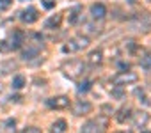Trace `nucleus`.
<instances>
[{
  "instance_id": "obj_25",
  "label": "nucleus",
  "mask_w": 151,
  "mask_h": 133,
  "mask_svg": "<svg viewBox=\"0 0 151 133\" xmlns=\"http://www.w3.org/2000/svg\"><path fill=\"white\" fill-rule=\"evenodd\" d=\"M9 51H11L9 41H0V53H9Z\"/></svg>"
},
{
  "instance_id": "obj_19",
  "label": "nucleus",
  "mask_w": 151,
  "mask_h": 133,
  "mask_svg": "<svg viewBox=\"0 0 151 133\" xmlns=\"http://www.w3.org/2000/svg\"><path fill=\"white\" fill-rule=\"evenodd\" d=\"M140 68H144V69H151V53H144L142 57H140Z\"/></svg>"
},
{
  "instance_id": "obj_2",
  "label": "nucleus",
  "mask_w": 151,
  "mask_h": 133,
  "mask_svg": "<svg viewBox=\"0 0 151 133\" xmlns=\"http://www.w3.org/2000/svg\"><path fill=\"white\" fill-rule=\"evenodd\" d=\"M43 48H45V46H43V36H41V34H32V41L27 43V48L22 51L23 60H32V59H36V57L41 53Z\"/></svg>"
},
{
  "instance_id": "obj_28",
  "label": "nucleus",
  "mask_w": 151,
  "mask_h": 133,
  "mask_svg": "<svg viewBox=\"0 0 151 133\" xmlns=\"http://www.w3.org/2000/svg\"><path fill=\"white\" fill-rule=\"evenodd\" d=\"M43 6H45V9H52V7H55V0H43Z\"/></svg>"
},
{
  "instance_id": "obj_22",
  "label": "nucleus",
  "mask_w": 151,
  "mask_h": 133,
  "mask_svg": "<svg viewBox=\"0 0 151 133\" xmlns=\"http://www.w3.org/2000/svg\"><path fill=\"white\" fill-rule=\"evenodd\" d=\"M123 48L128 50V51H135V50H137V43H135L133 39H126V41L123 43Z\"/></svg>"
},
{
  "instance_id": "obj_10",
  "label": "nucleus",
  "mask_w": 151,
  "mask_h": 133,
  "mask_svg": "<svg viewBox=\"0 0 151 133\" xmlns=\"http://www.w3.org/2000/svg\"><path fill=\"white\" fill-rule=\"evenodd\" d=\"M132 114H133L132 107H130V105H124V107H121V108L117 110V114H116V121L123 124V122H126V121L132 119Z\"/></svg>"
},
{
  "instance_id": "obj_3",
  "label": "nucleus",
  "mask_w": 151,
  "mask_h": 133,
  "mask_svg": "<svg viewBox=\"0 0 151 133\" xmlns=\"http://www.w3.org/2000/svg\"><path fill=\"white\" fill-rule=\"evenodd\" d=\"M109 128V117L107 115H98L91 121H87L82 126V133H105Z\"/></svg>"
},
{
  "instance_id": "obj_31",
  "label": "nucleus",
  "mask_w": 151,
  "mask_h": 133,
  "mask_svg": "<svg viewBox=\"0 0 151 133\" xmlns=\"http://www.w3.org/2000/svg\"><path fill=\"white\" fill-rule=\"evenodd\" d=\"M117 133H133V131H130V129H128V131H117Z\"/></svg>"
},
{
  "instance_id": "obj_21",
  "label": "nucleus",
  "mask_w": 151,
  "mask_h": 133,
  "mask_svg": "<svg viewBox=\"0 0 151 133\" xmlns=\"http://www.w3.org/2000/svg\"><path fill=\"white\" fill-rule=\"evenodd\" d=\"M14 68H16V62H14V60H7V62L2 64V68H0V69H2V75H7V73H11V69H14Z\"/></svg>"
},
{
  "instance_id": "obj_12",
  "label": "nucleus",
  "mask_w": 151,
  "mask_h": 133,
  "mask_svg": "<svg viewBox=\"0 0 151 133\" xmlns=\"http://www.w3.org/2000/svg\"><path fill=\"white\" fill-rule=\"evenodd\" d=\"M101 60H103V51H101L100 48L93 50V51L89 53V57H87V64H89V66H93V68L100 66V64H101Z\"/></svg>"
},
{
  "instance_id": "obj_14",
  "label": "nucleus",
  "mask_w": 151,
  "mask_h": 133,
  "mask_svg": "<svg viewBox=\"0 0 151 133\" xmlns=\"http://www.w3.org/2000/svg\"><path fill=\"white\" fill-rule=\"evenodd\" d=\"M82 6H75V7H71L69 9V25H77L78 23V20H80V16H82Z\"/></svg>"
},
{
  "instance_id": "obj_8",
  "label": "nucleus",
  "mask_w": 151,
  "mask_h": 133,
  "mask_svg": "<svg viewBox=\"0 0 151 133\" xmlns=\"http://www.w3.org/2000/svg\"><path fill=\"white\" fill-rule=\"evenodd\" d=\"M46 105L50 108H53V110H64V108H68L71 105V101H69L68 96H55V98L46 99Z\"/></svg>"
},
{
  "instance_id": "obj_4",
  "label": "nucleus",
  "mask_w": 151,
  "mask_h": 133,
  "mask_svg": "<svg viewBox=\"0 0 151 133\" xmlns=\"http://www.w3.org/2000/svg\"><path fill=\"white\" fill-rule=\"evenodd\" d=\"M89 46V37L87 36H77V37H73L68 41V44L62 46V51L66 53H73V51H80L84 48Z\"/></svg>"
},
{
  "instance_id": "obj_9",
  "label": "nucleus",
  "mask_w": 151,
  "mask_h": 133,
  "mask_svg": "<svg viewBox=\"0 0 151 133\" xmlns=\"http://www.w3.org/2000/svg\"><path fill=\"white\" fill-rule=\"evenodd\" d=\"M93 110V105L89 101H84V99H78L77 103L73 105V114L75 115H86Z\"/></svg>"
},
{
  "instance_id": "obj_30",
  "label": "nucleus",
  "mask_w": 151,
  "mask_h": 133,
  "mask_svg": "<svg viewBox=\"0 0 151 133\" xmlns=\"http://www.w3.org/2000/svg\"><path fill=\"white\" fill-rule=\"evenodd\" d=\"M22 99V96H11V101H14V103H18Z\"/></svg>"
},
{
  "instance_id": "obj_5",
  "label": "nucleus",
  "mask_w": 151,
  "mask_h": 133,
  "mask_svg": "<svg viewBox=\"0 0 151 133\" xmlns=\"http://www.w3.org/2000/svg\"><path fill=\"white\" fill-rule=\"evenodd\" d=\"M25 39H27V34L20 29H14L9 36V46L11 50H20L23 44H25Z\"/></svg>"
},
{
  "instance_id": "obj_26",
  "label": "nucleus",
  "mask_w": 151,
  "mask_h": 133,
  "mask_svg": "<svg viewBox=\"0 0 151 133\" xmlns=\"http://www.w3.org/2000/svg\"><path fill=\"white\" fill-rule=\"evenodd\" d=\"M11 4H13V0H0V11L7 9V7H9Z\"/></svg>"
},
{
  "instance_id": "obj_18",
  "label": "nucleus",
  "mask_w": 151,
  "mask_h": 133,
  "mask_svg": "<svg viewBox=\"0 0 151 133\" xmlns=\"http://www.w3.org/2000/svg\"><path fill=\"white\" fill-rule=\"evenodd\" d=\"M25 84H27V80H25V77L23 75H16L14 78H13V89L14 91H20V89H23L25 87Z\"/></svg>"
},
{
  "instance_id": "obj_15",
  "label": "nucleus",
  "mask_w": 151,
  "mask_h": 133,
  "mask_svg": "<svg viewBox=\"0 0 151 133\" xmlns=\"http://www.w3.org/2000/svg\"><path fill=\"white\" fill-rule=\"evenodd\" d=\"M132 117H133V122H135V126H137V128H144V126H146V122L149 121V115H147L146 112L132 114Z\"/></svg>"
},
{
  "instance_id": "obj_24",
  "label": "nucleus",
  "mask_w": 151,
  "mask_h": 133,
  "mask_svg": "<svg viewBox=\"0 0 151 133\" xmlns=\"http://www.w3.org/2000/svg\"><path fill=\"white\" fill-rule=\"evenodd\" d=\"M112 96L117 98V99H123V98H124V91H123V87L114 85V89H112Z\"/></svg>"
},
{
  "instance_id": "obj_32",
  "label": "nucleus",
  "mask_w": 151,
  "mask_h": 133,
  "mask_svg": "<svg viewBox=\"0 0 151 133\" xmlns=\"http://www.w3.org/2000/svg\"><path fill=\"white\" fill-rule=\"evenodd\" d=\"M140 133H151V131H147V129H142V131H140Z\"/></svg>"
},
{
  "instance_id": "obj_16",
  "label": "nucleus",
  "mask_w": 151,
  "mask_h": 133,
  "mask_svg": "<svg viewBox=\"0 0 151 133\" xmlns=\"http://www.w3.org/2000/svg\"><path fill=\"white\" fill-rule=\"evenodd\" d=\"M66 131H68V122L64 119H57L50 126V133H66Z\"/></svg>"
},
{
  "instance_id": "obj_23",
  "label": "nucleus",
  "mask_w": 151,
  "mask_h": 133,
  "mask_svg": "<svg viewBox=\"0 0 151 133\" xmlns=\"http://www.w3.org/2000/svg\"><path fill=\"white\" fill-rule=\"evenodd\" d=\"M135 96L139 98V101H142V105H149V101H147V98H146L144 89H135Z\"/></svg>"
},
{
  "instance_id": "obj_27",
  "label": "nucleus",
  "mask_w": 151,
  "mask_h": 133,
  "mask_svg": "<svg viewBox=\"0 0 151 133\" xmlns=\"http://www.w3.org/2000/svg\"><path fill=\"white\" fill-rule=\"evenodd\" d=\"M22 133H41V129H39V128H36V126H29V128H25Z\"/></svg>"
},
{
  "instance_id": "obj_1",
  "label": "nucleus",
  "mask_w": 151,
  "mask_h": 133,
  "mask_svg": "<svg viewBox=\"0 0 151 133\" xmlns=\"http://www.w3.org/2000/svg\"><path fill=\"white\" fill-rule=\"evenodd\" d=\"M62 73L69 78V80H78L84 73H86V64L82 60H77V59H73V60H66L62 64Z\"/></svg>"
},
{
  "instance_id": "obj_6",
  "label": "nucleus",
  "mask_w": 151,
  "mask_h": 133,
  "mask_svg": "<svg viewBox=\"0 0 151 133\" xmlns=\"http://www.w3.org/2000/svg\"><path fill=\"white\" fill-rule=\"evenodd\" d=\"M135 82H137V75L132 73V71H121V73H117L112 78V84L114 85H119V87L128 85V84H135Z\"/></svg>"
},
{
  "instance_id": "obj_29",
  "label": "nucleus",
  "mask_w": 151,
  "mask_h": 133,
  "mask_svg": "<svg viewBox=\"0 0 151 133\" xmlns=\"http://www.w3.org/2000/svg\"><path fill=\"white\" fill-rule=\"evenodd\" d=\"M117 66H119L121 71H130V62H119Z\"/></svg>"
},
{
  "instance_id": "obj_13",
  "label": "nucleus",
  "mask_w": 151,
  "mask_h": 133,
  "mask_svg": "<svg viewBox=\"0 0 151 133\" xmlns=\"http://www.w3.org/2000/svg\"><path fill=\"white\" fill-rule=\"evenodd\" d=\"M107 14V7L103 4H93L91 6V16L93 20H103Z\"/></svg>"
},
{
  "instance_id": "obj_7",
  "label": "nucleus",
  "mask_w": 151,
  "mask_h": 133,
  "mask_svg": "<svg viewBox=\"0 0 151 133\" xmlns=\"http://www.w3.org/2000/svg\"><path fill=\"white\" fill-rule=\"evenodd\" d=\"M20 20H22L23 23H27V25H32V23H36V21L39 20V11H37L36 7L29 6L27 9H23V11L20 13Z\"/></svg>"
},
{
  "instance_id": "obj_11",
  "label": "nucleus",
  "mask_w": 151,
  "mask_h": 133,
  "mask_svg": "<svg viewBox=\"0 0 151 133\" xmlns=\"http://www.w3.org/2000/svg\"><path fill=\"white\" fill-rule=\"evenodd\" d=\"M60 23H62V14H53L45 21L43 27L46 30H57V29H60Z\"/></svg>"
},
{
  "instance_id": "obj_33",
  "label": "nucleus",
  "mask_w": 151,
  "mask_h": 133,
  "mask_svg": "<svg viewBox=\"0 0 151 133\" xmlns=\"http://www.w3.org/2000/svg\"><path fill=\"white\" fill-rule=\"evenodd\" d=\"M128 2H130V4H135V0H128Z\"/></svg>"
},
{
  "instance_id": "obj_17",
  "label": "nucleus",
  "mask_w": 151,
  "mask_h": 133,
  "mask_svg": "<svg viewBox=\"0 0 151 133\" xmlns=\"http://www.w3.org/2000/svg\"><path fill=\"white\" fill-rule=\"evenodd\" d=\"M16 131V119H7L2 122V126H0V133H14Z\"/></svg>"
},
{
  "instance_id": "obj_20",
  "label": "nucleus",
  "mask_w": 151,
  "mask_h": 133,
  "mask_svg": "<svg viewBox=\"0 0 151 133\" xmlns=\"http://www.w3.org/2000/svg\"><path fill=\"white\" fill-rule=\"evenodd\" d=\"M91 85H93V82H91V80H84V82H80V84H78L77 92H78V94H84V92H87V91L91 89Z\"/></svg>"
}]
</instances>
